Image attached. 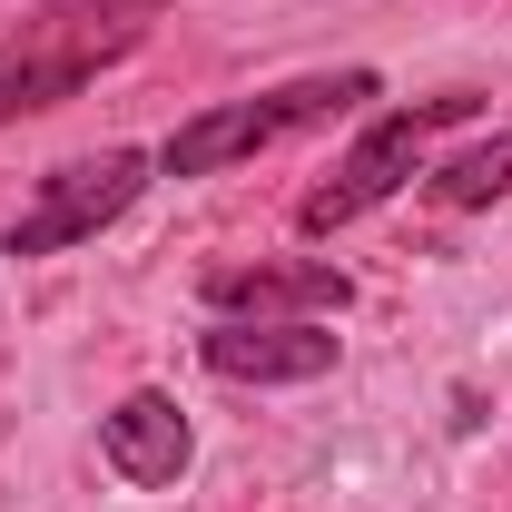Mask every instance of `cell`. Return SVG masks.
I'll return each instance as SVG.
<instances>
[{
    "label": "cell",
    "mask_w": 512,
    "mask_h": 512,
    "mask_svg": "<svg viewBox=\"0 0 512 512\" xmlns=\"http://www.w3.org/2000/svg\"><path fill=\"white\" fill-rule=\"evenodd\" d=\"M503 188H512V128H503V138H483V148H463V158H444V168H434V197H444V207H493Z\"/></svg>",
    "instance_id": "cell-8"
},
{
    "label": "cell",
    "mask_w": 512,
    "mask_h": 512,
    "mask_svg": "<svg viewBox=\"0 0 512 512\" xmlns=\"http://www.w3.org/2000/svg\"><path fill=\"white\" fill-rule=\"evenodd\" d=\"M168 0H40L10 40H0V119H30V109H60L79 99L99 69H119L148 20Z\"/></svg>",
    "instance_id": "cell-1"
},
{
    "label": "cell",
    "mask_w": 512,
    "mask_h": 512,
    "mask_svg": "<svg viewBox=\"0 0 512 512\" xmlns=\"http://www.w3.org/2000/svg\"><path fill=\"white\" fill-rule=\"evenodd\" d=\"M207 306L217 316H256V325H316L355 306V276L325 266V256H286V266H217L207 276Z\"/></svg>",
    "instance_id": "cell-5"
},
{
    "label": "cell",
    "mask_w": 512,
    "mask_h": 512,
    "mask_svg": "<svg viewBox=\"0 0 512 512\" xmlns=\"http://www.w3.org/2000/svg\"><path fill=\"white\" fill-rule=\"evenodd\" d=\"M453 119H473V89H444V99H414V109H394V119H375L355 148H345V168L325 178L306 207H296V227L306 237H325V227H355L365 207H384V197L414 178V158H424V138Z\"/></svg>",
    "instance_id": "cell-3"
},
{
    "label": "cell",
    "mask_w": 512,
    "mask_h": 512,
    "mask_svg": "<svg viewBox=\"0 0 512 512\" xmlns=\"http://www.w3.org/2000/svg\"><path fill=\"white\" fill-rule=\"evenodd\" d=\"M99 453H109V473H128V483H178L197 434H188V414L168 394H128L119 414L99 424Z\"/></svg>",
    "instance_id": "cell-7"
},
{
    "label": "cell",
    "mask_w": 512,
    "mask_h": 512,
    "mask_svg": "<svg viewBox=\"0 0 512 512\" xmlns=\"http://www.w3.org/2000/svg\"><path fill=\"white\" fill-rule=\"evenodd\" d=\"M138 188H148V158L138 148H99V158H79L60 178H40V197L10 217V256H60L79 237H99L109 217H128Z\"/></svg>",
    "instance_id": "cell-4"
},
{
    "label": "cell",
    "mask_w": 512,
    "mask_h": 512,
    "mask_svg": "<svg viewBox=\"0 0 512 512\" xmlns=\"http://www.w3.org/2000/svg\"><path fill=\"white\" fill-rule=\"evenodd\" d=\"M355 99H375L365 69H345V79H296V89L227 99V109H197V119L158 148V168H168V178H217L227 158H256V148H276V138H296V128L335 119V109H355Z\"/></svg>",
    "instance_id": "cell-2"
},
{
    "label": "cell",
    "mask_w": 512,
    "mask_h": 512,
    "mask_svg": "<svg viewBox=\"0 0 512 512\" xmlns=\"http://www.w3.org/2000/svg\"><path fill=\"white\" fill-rule=\"evenodd\" d=\"M197 355L227 384H316L335 365V335H316V325H207Z\"/></svg>",
    "instance_id": "cell-6"
}]
</instances>
